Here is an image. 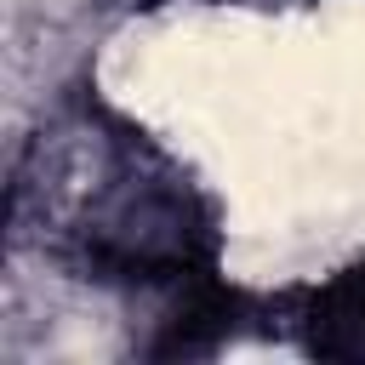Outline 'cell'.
Here are the masks:
<instances>
[{
    "label": "cell",
    "mask_w": 365,
    "mask_h": 365,
    "mask_svg": "<svg viewBox=\"0 0 365 365\" xmlns=\"http://www.w3.org/2000/svg\"><path fill=\"white\" fill-rule=\"evenodd\" d=\"M91 143L97 182L74 194L51 257L80 279L154 291L165 302L222 279V217L211 194L125 120L97 125Z\"/></svg>",
    "instance_id": "obj_1"
},
{
    "label": "cell",
    "mask_w": 365,
    "mask_h": 365,
    "mask_svg": "<svg viewBox=\"0 0 365 365\" xmlns=\"http://www.w3.org/2000/svg\"><path fill=\"white\" fill-rule=\"evenodd\" d=\"M285 325L302 354L314 359H365V257L325 274L319 285H302L279 297Z\"/></svg>",
    "instance_id": "obj_2"
}]
</instances>
